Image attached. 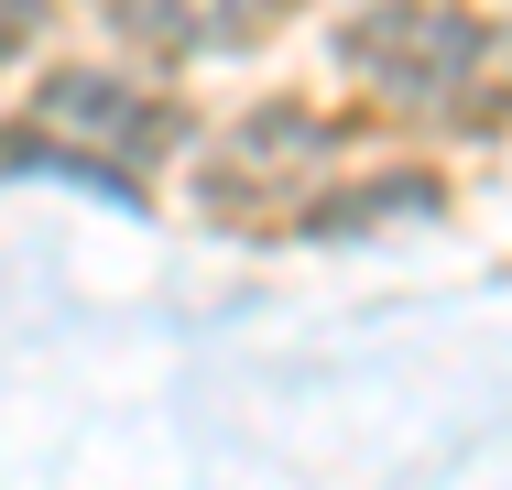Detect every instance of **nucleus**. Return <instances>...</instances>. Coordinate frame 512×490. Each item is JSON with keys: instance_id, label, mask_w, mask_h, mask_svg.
Returning <instances> with one entry per match:
<instances>
[{"instance_id": "nucleus-1", "label": "nucleus", "mask_w": 512, "mask_h": 490, "mask_svg": "<svg viewBox=\"0 0 512 490\" xmlns=\"http://www.w3.org/2000/svg\"><path fill=\"white\" fill-rule=\"evenodd\" d=\"M349 55L371 66V88H393L404 109H447V98H469V77L491 66L480 22H458V11H425V0H393V11H371V22L349 33Z\"/></svg>"}, {"instance_id": "nucleus-2", "label": "nucleus", "mask_w": 512, "mask_h": 490, "mask_svg": "<svg viewBox=\"0 0 512 490\" xmlns=\"http://www.w3.org/2000/svg\"><path fill=\"white\" fill-rule=\"evenodd\" d=\"M44 131H77V153H120V164H142L153 142H175V109H164V98H142L131 77L77 66V77H55V88H44ZM120 186H131V175H120Z\"/></svg>"}, {"instance_id": "nucleus-3", "label": "nucleus", "mask_w": 512, "mask_h": 490, "mask_svg": "<svg viewBox=\"0 0 512 490\" xmlns=\"http://www.w3.org/2000/svg\"><path fill=\"white\" fill-rule=\"evenodd\" d=\"M284 0H109L120 33H142L153 55H207V44H251Z\"/></svg>"}, {"instance_id": "nucleus-4", "label": "nucleus", "mask_w": 512, "mask_h": 490, "mask_svg": "<svg viewBox=\"0 0 512 490\" xmlns=\"http://www.w3.org/2000/svg\"><path fill=\"white\" fill-rule=\"evenodd\" d=\"M33 22H44V0H0V66L33 44Z\"/></svg>"}]
</instances>
